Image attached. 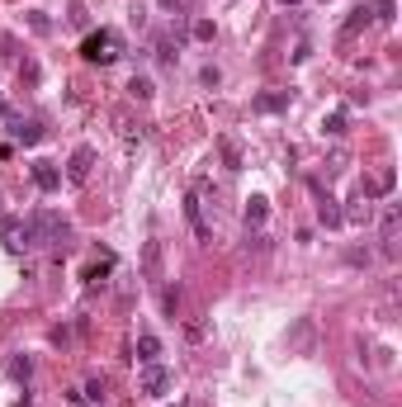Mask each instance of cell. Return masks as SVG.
Returning a JSON list of instances; mask_svg holds the SVG:
<instances>
[{
    "label": "cell",
    "instance_id": "4316f807",
    "mask_svg": "<svg viewBox=\"0 0 402 407\" xmlns=\"http://www.w3.org/2000/svg\"><path fill=\"white\" fill-rule=\"evenodd\" d=\"M171 48H175V43H171V38H161V43H157V57H161V62H166V67H171V62H175V53H171Z\"/></svg>",
    "mask_w": 402,
    "mask_h": 407
},
{
    "label": "cell",
    "instance_id": "5bb4252c",
    "mask_svg": "<svg viewBox=\"0 0 402 407\" xmlns=\"http://www.w3.org/2000/svg\"><path fill=\"white\" fill-rule=\"evenodd\" d=\"M256 114H279V109H289V90H274V95H256Z\"/></svg>",
    "mask_w": 402,
    "mask_h": 407
},
{
    "label": "cell",
    "instance_id": "4fadbf2b",
    "mask_svg": "<svg viewBox=\"0 0 402 407\" xmlns=\"http://www.w3.org/2000/svg\"><path fill=\"white\" fill-rule=\"evenodd\" d=\"M369 19H374V10H369V5H355V10H350V19L341 24V38H355V33L369 24Z\"/></svg>",
    "mask_w": 402,
    "mask_h": 407
},
{
    "label": "cell",
    "instance_id": "52a82bcc",
    "mask_svg": "<svg viewBox=\"0 0 402 407\" xmlns=\"http://www.w3.org/2000/svg\"><path fill=\"white\" fill-rule=\"evenodd\" d=\"M33 185L43 194H57L62 190V166L57 162H33Z\"/></svg>",
    "mask_w": 402,
    "mask_h": 407
},
{
    "label": "cell",
    "instance_id": "83f0119b",
    "mask_svg": "<svg viewBox=\"0 0 402 407\" xmlns=\"http://www.w3.org/2000/svg\"><path fill=\"white\" fill-rule=\"evenodd\" d=\"M194 38H204V43H209V38H213V24H209V19H199V24H194Z\"/></svg>",
    "mask_w": 402,
    "mask_h": 407
},
{
    "label": "cell",
    "instance_id": "603a6c76",
    "mask_svg": "<svg viewBox=\"0 0 402 407\" xmlns=\"http://www.w3.org/2000/svg\"><path fill=\"white\" fill-rule=\"evenodd\" d=\"M128 95H133V100H152L157 90H152V81H147V76H133V81H128Z\"/></svg>",
    "mask_w": 402,
    "mask_h": 407
},
{
    "label": "cell",
    "instance_id": "f1b7e54d",
    "mask_svg": "<svg viewBox=\"0 0 402 407\" xmlns=\"http://www.w3.org/2000/svg\"><path fill=\"white\" fill-rule=\"evenodd\" d=\"M19 407H33V403H28V398H24V403H19Z\"/></svg>",
    "mask_w": 402,
    "mask_h": 407
},
{
    "label": "cell",
    "instance_id": "7a4b0ae2",
    "mask_svg": "<svg viewBox=\"0 0 402 407\" xmlns=\"http://www.w3.org/2000/svg\"><path fill=\"white\" fill-rule=\"evenodd\" d=\"M80 57H85L90 67H114V62L123 57V43H119V33H114V28H95V33H85Z\"/></svg>",
    "mask_w": 402,
    "mask_h": 407
},
{
    "label": "cell",
    "instance_id": "d4e9b609",
    "mask_svg": "<svg viewBox=\"0 0 402 407\" xmlns=\"http://www.w3.org/2000/svg\"><path fill=\"white\" fill-rule=\"evenodd\" d=\"M80 398H85V403H100V398H105V379H90L80 388Z\"/></svg>",
    "mask_w": 402,
    "mask_h": 407
},
{
    "label": "cell",
    "instance_id": "d6986e66",
    "mask_svg": "<svg viewBox=\"0 0 402 407\" xmlns=\"http://www.w3.org/2000/svg\"><path fill=\"white\" fill-rule=\"evenodd\" d=\"M10 379H15V383H24V388H28V379H33V360H28V355H19V360L10 365Z\"/></svg>",
    "mask_w": 402,
    "mask_h": 407
},
{
    "label": "cell",
    "instance_id": "cb8c5ba5",
    "mask_svg": "<svg viewBox=\"0 0 402 407\" xmlns=\"http://www.w3.org/2000/svg\"><path fill=\"white\" fill-rule=\"evenodd\" d=\"M308 341H313V322H298V327H294V336H289V346H298V351H303Z\"/></svg>",
    "mask_w": 402,
    "mask_h": 407
},
{
    "label": "cell",
    "instance_id": "2e32d148",
    "mask_svg": "<svg viewBox=\"0 0 402 407\" xmlns=\"http://www.w3.org/2000/svg\"><path fill=\"white\" fill-rule=\"evenodd\" d=\"M265 218H270V204L261 194H251V199H246V227H261Z\"/></svg>",
    "mask_w": 402,
    "mask_h": 407
},
{
    "label": "cell",
    "instance_id": "484cf974",
    "mask_svg": "<svg viewBox=\"0 0 402 407\" xmlns=\"http://www.w3.org/2000/svg\"><path fill=\"white\" fill-rule=\"evenodd\" d=\"M161 303H166V313L175 318V313H180V289H166V294H161Z\"/></svg>",
    "mask_w": 402,
    "mask_h": 407
},
{
    "label": "cell",
    "instance_id": "e0dca14e",
    "mask_svg": "<svg viewBox=\"0 0 402 407\" xmlns=\"http://www.w3.org/2000/svg\"><path fill=\"white\" fill-rule=\"evenodd\" d=\"M157 355H161V341L152 336V331H142V336H137V360H142V365H152Z\"/></svg>",
    "mask_w": 402,
    "mask_h": 407
},
{
    "label": "cell",
    "instance_id": "30bf717a",
    "mask_svg": "<svg viewBox=\"0 0 402 407\" xmlns=\"http://www.w3.org/2000/svg\"><path fill=\"white\" fill-rule=\"evenodd\" d=\"M393 185H398V171H393V166H383L378 175H369V180H365V199H378V194H393Z\"/></svg>",
    "mask_w": 402,
    "mask_h": 407
},
{
    "label": "cell",
    "instance_id": "f546056e",
    "mask_svg": "<svg viewBox=\"0 0 402 407\" xmlns=\"http://www.w3.org/2000/svg\"><path fill=\"white\" fill-rule=\"evenodd\" d=\"M284 5H298V0H284Z\"/></svg>",
    "mask_w": 402,
    "mask_h": 407
},
{
    "label": "cell",
    "instance_id": "3957f363",
    "mask_svg": "<svg viewBox=\"0 0 402 407\" xmlns=\"http://www.w3.org/2000/svg\"><path fill=\"white\" fill-rule=\"evenodd\" d=\"M171 383H175V374L152 360V365H142V374H137V393H142V398H166Z\"/></svg>",
    "mask_w": 402,
    "mask_h": 407
},
{
    "label": "cell",
    "instance_id": "9a60e30c",
    "mask_svg": "<svg viewBox=\"0 0 402 407\" xmlns=\"http://www.w3.org/2000/svg\"><path fill=\"white\" fill-rule=\"evenodd\" d=\"M15 137H19L24 147H33V142L43 137V123H38V119H15Z\"/></svg>",
    "mask_w": 402,
    "mask_h": 407
},
{
    "label": "cell",
    "instance_id": "8992f818",
    "mask_svg": "<svg viewBox=\"0 0 402 407\" xmlns=\"http://www.w3.org/2000/svg\"><path fill=\"white\" fill-rule=\"evenodd\" d=\"M398 227H402V209L398 204H388L383 209V223H378V237H383V256H398Z\"/></svg>",
    "mask_w": 402,
    "mask_h": 407
},
{
    "label": "cell",
    "instance_id": "6da1fadb",
    "mask_svg": "<svg viewBox=\"0 0 402 407\" xmlns=\"http://www.w3.org/2000/svg\"><path fill=\"white\" fill-rule=\"evenodd\" d=\"M28 227V246H67V237H71V223L62 214H33L24 218Z\"/></svg>",
    "mask_w": 402,
    "mask_h": 407
},
{
    "label": "cell",
    "instance_id": "277c9868",
    "mask_svg": "<svg viewBox=\"0 0 402 407\" xmlns=\"http://www.w3.org/2000/svg\"><path fill=\"white\" fill-rule=\"evenodd\" d=\"M185 218H189V227H194V237H204V242L213 237V227H209V218H204V190H199V185H194L189 199H185Z\"/></svg>",
    "mask_w": 402,
    "mask_h": 407
},
{
    "label": "cell",
    "instance_id": "ac0fdd59",
    "mask_svg": "<svg viewBox=\"0 0 402 407\" xmlns=\"http://www.w3.org/2000/svg\"><path fill=\"white\" fill-rule=\"evenodd\" d=\"M341 218H350V223H365V227H369V223H374V204H369V199H355V204H350V214H341Z\"/></svg>",
    "mask_w": 402,
    "mask_h": 407
},
{
    "label": "cell",
    "instance_id": "44dd1931",
    "mask_svg": "<svg viewBox=\"0 0 402 407\" xmlns=\"http://www.w3.org/2000/svg\"><path fill=\"white\" fill-rule=\"evenodd\" d=\"M369 10H374V19H378V24H393V19H398V0H374Z\"/></svg>",
    "mask_w": 402,
    "mask_h": 407
},
{
    "label": "cell",
    "instance_id": "7c38bea8",
    "mask_svg": "<svg viewBox=\"0 0 402 407\" xmlns=\"http://www.w3.org/2000/svg\"><path fill=\"white\" fill-rule=\"evenodd\" d=\"M142 279H161V242L142 246Z\"/></svg>",
    "mask_w": 402,
    "mask_h": 407
},
{
    "label": "cell",
    "instance_id": "9c48e42d",
    "mask_svg": "<svg viewBox=\"0 0 402 407\" xmlns=\"http://www.w3.org/2000/svg\"><path fill=\"white\" fill-rule=\"evenodd\" d=\"M0 237H5V251H28V227L19 223V218H5V227H0Z\"/></svg>",
    "mask_w": 402,
    "mask_h": 407
},
{
    "label": "cell",
    "instance_id": "8fae6325",
    "mask_svg": "<svg viewBox=\"0 0 402 407\" xmlns=\"http://www.w3.org/2000/svg\"><path fill=\"white\" fill-rule=\"evenodd\" d=\"M109 270H114V251L95 256V261H90V266L80 270V279H85V284H105V275H109Z\"/></svg>",
    "mask_w": 402,
    "mask_h": 407
},
{
    "label": "cell",
    "instance_id": "ffe728a7",
    "mask_svg": "<svg viewBox=\"0 0 402 407\" xmlns=\"http://www.w3.org/2000/svg\"><path fill=\"white\" fill-rule=\"evenodd\" d=\"M322 133H326V137H341V133H346V109L326 114V119H322Z\"/></svg>",
    "mask_w": 402,
    "mask_h": 407
},
{
    "label": "cell",
    "instance_id": "7402d4cb",
    "mask_svg": "<svg viewBox=\"0 0 402 407\" xmlns=\"http://www.w3.org/2000/svg\"><path fill=\"white\" fill-rule=\"evenodd\" d=\"M222 162H227V171H241V147L232 137H222Z\"/></svg>",
    "mask_w": 402,
    "mask_h": 407
},
{
    "label": "cell",
    "instance_id": "ba28073f",
    "mask_svg": "<svg viewBox=\"0 0 402 407\" xmlns=\"http://www.w3.org/2000/svg\"><path fill=\"white\" fill-rule=\"evenodd\" d=\"M308 185H313V194H317V218H322V227H341L346 218H341V209H336V199H331V194H322L317 180H308Z\"/></svg>",
    "mask_w": 402,
    "mask_h": 407
},
{
    "label": "cell",
    "instance_id": "5b68a950",
    "mask_svg": "<svg viewBox=\"0 0 402 407\" xmlns=\"http://www.w3.org/2000/svg\"><path fill=\"white\" fill-rule=\"evenodd\" d=\"M90 166H95V147L80 142L76 152H71V162H67V180H71V185H85V180H90Z\"/></svg>",
    "mask_w": 402,
    "mask_h": 407
}]
</instances>
